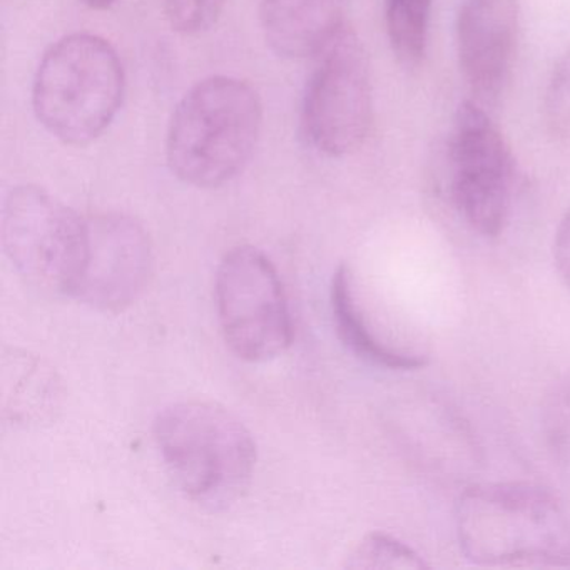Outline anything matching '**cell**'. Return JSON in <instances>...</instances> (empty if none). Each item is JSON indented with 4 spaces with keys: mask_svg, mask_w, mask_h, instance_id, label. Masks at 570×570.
<instances>
[{
    "mask_svg": "<svg viewBox=\"0 0 570 570\" xmlns=\"http://www.w3.org/2000/svg\"><path fill=\"white\" fill-rule=\"evenodd\" d=\"M456 537L482 567H570V517L556 495L532 483L470 487L455 507Z\"/></svg>",
    "mask_w": 570,
    "mask_h": 570,
    "instance_id": "1",
    "label": "cell"
},
{
    "mask_svg": "<svg viewBox=\"0 0 570 570\" xmlns=\"http://www.w3.org/2000/svg\"><path fill=\"white\" fill-rule=\"evenodd\" d=\"M263 128L258 91L235 76H209L179 99L169 119L166 159L179 181L213 189L252 161Z\"/></svg>",
    "mask_w": 570,
    "mask_h": 570,
    "instance_id": "2",
    "label": "cell"
},
{
    "mask_svg": "<svg viewBox=\"0 0 570 570\" xmlns=\"http://www.w3.org/2000/svg\"><path fill=\"white\" fill-rule=\"evenodd\" d=\"M125 95V66L111 42L72 32L42 55L32 81V109L52 138L88 146L115 122Z\"/></svg>",
    "mask_w": 570,
    "mask_h": 570,
    "instance_id": "3",
    "label": "cell"
},
{
    "mask_svg": "<svg viewBox=\"0 0 570 570\" xmlns=\"http://www.w3.org/2000/svg\"><path fill=\"white\" fill-rule=\"evenodd\" d=\"M155 440L176 487L205 509H226L252 482L255 440L218 403L191 400L166 406L156 419Z\"/></svg>",
    "mask_w": 570,
    "mask_h": 570,
    "instance_id": "4",
    "label": "cell"
},
{
    "mask_svg": "<svg viewBox=\"0 0 570 570\" xmlns=\"http://www.w3.org/2000/svg\"><path fill=\"white\" fill-rule=\"evenodd\" d=\"M2 246L35 288L75 296L88 255V219L39 186H16L2 203Z\"/></svg>",
    "mask_w": 570,
    "mask_h": 570,
    "instance_id": "5",
    "label": "cell"
},
{
    "mask_svg": "<svg viewBox=\"0 0 570 570\" xmlns=\"http://www.w3.org/2000/svg\"><path fill=\"white\" fill-rule=\"evenodd\" d=\"M372 125L368 55L346 26L315 56L299 111L302 138L313 151L342 158L365 145Z\"/></svg>",
    "mask_w": 570,
    "mask_h": 570,
    "instance_id": "6",
    "label": "cell"
},
{
    "mask_svg": "<svg viewBox=\"0 0 570 570\" xmlns=\"http://www.w3.org/2000/svg\"><path fill=\"white\" fill-rule=\"evenodd\" d=\"M215 298L223 335L239 358L268 362L292 345V316L282 279L259 249L239 246L223 258Z\"/></svg>",
    "mask_w": 570,
    "mask_h": 570,
    "instance_id": "7",
    "label": "cell"
},
{
    "mask_svg": "<svg viewBox=\"0 0 570 570\" xmlns=\"http://www.w3.org/2000/svg\"><path fill=\"white\" fill-rule=\"evenodd\" d=\"M450 196L463 222L487 238L505 228L515 161L502 132L476 102L456 109L449 141Z\"/></svg>",
    "mask_w": 570,
    "mask_h": 570,
    "instance_id": "8",
    "label": "cell"
},
{
    "mask_svg": "<svg viewBox=\"0 0 570 570\" xmlns=\"http://www.w3.org/2000/svg\"><path fill=\"white\" fill-rule=\"evenodd\" d=\"M145 228L125 215L88 219V255L76 298L102 312H121L145 292L153 273Z\"/></svg>",
    "mask_w": 570,
    "mask_h": 570,
    "instance_id": "9",
    "label": "cell"
},
{
    "mask_svg": "<svg viewBox=\"0 0 570 570\" xmlns=\"http://www.w3.org/2000/svg\"><path fill=\"white\" fill-rule=\"evenodd\" d=\"M519 0H463L456 18L460 71L473 95L495 101L512 72L519 45Z\"/></svg>",
    "mask_w": 570,
    "mask_h": 570,
    "instance_id": "10",
    "label": "cell"
},
{
    "mask_svg": "<svg viewBox=\"0 0 570 570\" xmlns=\"http://www.w3.org/2000/svg\"><path fill=\"white\" fill-rule=\"evenodd\" d=\"M348 6L350 0H262L266 45L279 58L316 56L346 28Z\"/></svg>",
    "mask_w": 570,
    "mask_h": 570,
    "instance_id": "11",
    "label": "cell"
},
{
    "mask_svg": "<svg viewBox=\"0 0 570 570\" xmlns=\"http://www.w3.org/2000/svg\"><path fill=\"white\" fill-rule=\"evenodd\" d=\"M332 309L340 340L358 358L390 370L423 368L429 363L422 353L405 352L379 338L356 303L352 275L346 266H340L333 276Z\"/></svg>",
    "mask_w": 570,
    "mask_h": 570,
    "instance_id": "12",
    "label": "cell"
},
{
    "mask_svg": "<svg viewBox=\"0 0 570 570\" xmlns=\"http://www.w3.org/2000/svg\"><path fill=\"white\" fill-rule=\"evenodd\" d=\"M430 14L432 0H385L390 48L396 61L410 71L425 59Z\"/></svg>",
    "mask_w": 570,
    "mask_h": 570,
    "instance_id": "13",
    "label": "cell"
},
{
    "mask_svg": "<svg viewBox=\"0 0 570 570\" xmlns=\"http://www.w3.org/2000/svg\"><path fill=\"white\" fill-rule=\"evenodd\" d=\"M346 567L350 569H426L425 560L406 543L386 533H370L358 543Z\"/></svg>",
    "mask_w": 570,
    "mask_h": 570,
    "instance_id": "14",
    "label": "cell"
},
{
    "mask_svg": "<svg viewBox=\"0 0 570 570\" xmlns=\"http://www.w3.org/2000/svg\"><path fill=\"white\" fill-rule=\"evenodd\" d=\"M543 115L550 135L562 145L570 146V48L553 66L547 85Z\"/></svg>",
    "mask_w": 570,
    "mask_h": 570,
    "instance_id": "15",
    "label": "cell"
},
{
    "mask_svg": "<svg viewBox=\"0 0 570 570\" xmlns=\"http://www.w3.org/2000/svg\"><path fill=\"white\" fill-rule=\"evenodd\" d=\"M225 4L226 0H165L166 19L179 35H202L216 24Z\"/></svg>",
    "mask_w": 570,
    "mask_h": 570,
    "instance_id": "16",
    "label": "cell"
},
{
    "mask_svg": "<svg viewBox=\"0 0 570 570\" xmlns=\"http://www.w3.org/2000/svg\"><path fill=\"white\" fill-rule=\"evenodd\" d=\"M546 432L553 452L570 465V385L550 400L546 412Z\"/></svg>",
    "mask_w": 570,
    "mask_h": 570,
    "instance_id": "17",
    "label": "cell"
},
{
    "mask_svg": "<svg viewBox=\"0 0 570 570\" xmlns=\"http://www.w3.org/2000/svg\"><path fill=\"white\" fill-rule=\"evenodd\" d=\"M553 262L563 285L570 292V208L563 215L553 239Z\"/></svg>",
    "mask_w": 570,
    "mask_h": 570,
    "instance_id": "18",
    "label": "cell"
},
{
    "mask_svg": "<svg viewBox=\"0 0 570 570\" xmlns=\"http://www.w3.org/2000/svg\"><path fill=\"white\" fill-rule=\"evenodd\" d=\"M116 2H118V0H82V4L95 9V11H106V9L112 8Z\"/></svg>",
    "mask_w": 570,
    "mask_h": 570,
    "instance_id": "19",
    "label": "cell"
}]
</instances>
